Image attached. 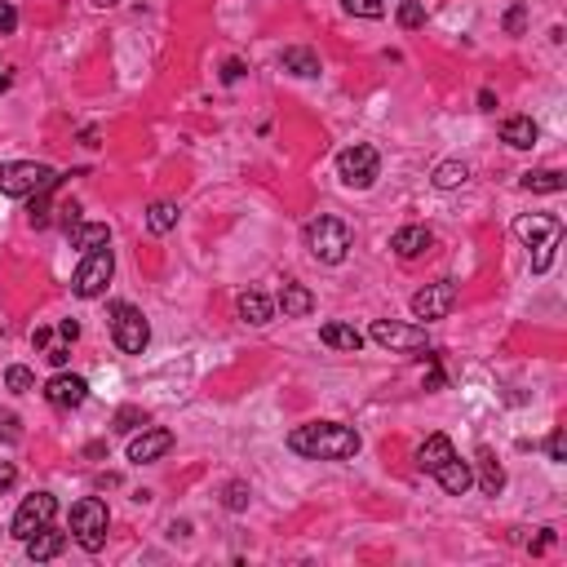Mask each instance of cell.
I'll list each match as a JSON object with an SVG mask.
<instances>
[{
  "instance_id": "obj_36",
  "label": "cell",
  "mask_w": 567,
  "mask_h": 567,
  "mask_svg": "<svg viewBox=\"0 0 567 567\" xmlns=\"http://www.w3.org/2000/svg\"><path fill=\"white\" fill-rule=\"evenodd\" d=\"M58 213H62V231L76 235V226H80V205H62Z\"/></svg>"
},
{
  "instance_id": "obj_23",
  "label": "cell",
  "mask_w": 567,
  "mask_h": 567,
  "mask_svg": "<svg viewBox=\"0 0 567 567\" xmlns=\"http://www.w3.org/2000/svg\"><path fill=\"white\" fill-rule=\"evenodd\" d=\"M279 67H284L288 76H302V80H310V76H319V53L302 50V45H293V50L279 53Z\"/></svg>"
},
{
  "instance_id": "obj_9",
  "label": "cell",
  "mask_w": 567,
  "mask_h": 567,
  "mask_svg": "<svg viewBox=\"0 0 567 567\" xmlns=\"http://www.w3.org/2000/svg\"><path fill=\"white\" fill-rule=\"evenodd\" d=\"M368 337L386 351H399V355H421L425 351V328L416 324H399V319H377L368 328Z\"/></svg>"
},
{
  "instance_id": "obj_34",
  "label": "cell",
  "mask_w": 567,
  "mask_h": 567,
  "mask_svg": "<svg viewBox=\"0 0 567 567\" xmlns=\"http://www.w3.org/2000/svg\"><path fill=\"white\" fill-rule=\"evenodd\" d=\"M523 27H527V9L515 5V9L506 14V32H510V36H523Z\"/></svg>"
},
{
  "instance_id": "obj_13",
  "label": "cell",
  "mask_w": 567,
  "mask_h": 567,
  "mask_svg": "<svg viewBox=\"0 0 567 567\" xmlns=\"http://www.w3.org/2000/svg\"><path fill=\"white\" fill-rule=\"evenodd\" d=\"M169 448H173V430H164V425H142V434L129 439V462L151 465V462H160Z\"/></svg>"
},
{
  "instance_id": "obj_6",
  "label": "cell",
  "mask_w": 567,
  "mask_h": 567,
  "mask_svg": "<svg viewBox=\"0 0 567 567\" xmlns=\"http://www.w3.org/2000/svg\"><path fill=\"white\" fill-rule=\"evenodd\" d=\"M111 337H115V346H120L124 355H142L147 342H151V324H147V315L138 306L111 302Z\"/></svg>"
},
{
  "instance_id": "obj_26",
  "label": "cell",
  "mask_w": 567,
  "mask_h": 567,
  "mask_svg": "<svg viewBox=\"0 0 567 567\" xmlns=\"http://www.w3.org/2000/svg\"><path fill=\"white\" fill-rule=\"evenodd\" d=\"M178 217H182V208L173 205V200H155V205L147 208V226H151L155 235H169V231L178 226Z\"/></svg>"
},
{
  "instance_id": "obj_19",
  "label": "cell",
  "mask_w": 567,
  "mask_h": 567,
  "mask_svg": "<svg viewBox=\"0 0 567 567\" xmlns=\"http://www.w3.org/2000/svg\"><path fill=\"white\" fill-rule=\"evenodd\" d=\"M474 470H479V488H483L488 497H497V492L506 488V470L492 457V448H479V453H474Z\"/></svg>"
},
{
  "instance_id": "obj_1",
  "label": "cell",
  "mask_w": 567,
  "mask_h": 567,
  "mask_svg": "<svg viewBox=\"0 0 567 567\" xmlns=\"http://www.w3.org/2000/svg\"><path fill=\"white\" fill-rule=\"evenodd\" d=\"M288 448L306 462H351L363 448L360 430L355 425H342V421H310V425H297L288 434Z\"/></svg>"
},
{
  "instance_id": "obj_43",
  "label": "cell",
  "mask_w": 567,
  "mask_h": 567,
  "mask_svg": "<svg viewBox=\"0 0 567 567\" xmlns=\"http://www.w3.org/2000/svg\"><path fill=\"white\" fill-rule=\"evenodd\" d=\"M50 342H53L50 328H36V333H32V346H36V351H50Z\"/></svg>"
},
{
  "instance_id": "obj_18",
  "label": "cell",
  "mask_w": 567,
  "mask_h": 567,
  "mask_svg": "<svg viewBox=\"0 0 567 567\" xmlns=\"http://www.w3.org/2000/svg\"><path fill=\"white\" fill-rule=\"evenodd\" d=\"M448 457H457V448H453V439H448V434H430V439L416 448V465H421L425 474H434V470L448 462Z\"/></svg>"
},
{
  "instance_id": "obj_40",
  "label": "cell",
  "mask_w": 567,
  "mask_h": 567,
  "mask_svg": "<svg viewBox=\"0 0 567 567\" xmlns=\"http://www.w3.org/2000/svg\"><path fill=\"white\" fill-rule=\"evenodd\" d=\"M425 390H444V372H439L434 355H430V372H425Z\"/></svg>"
},
{
  "instance_id": "obj_32",
  "label": "cell",
  "mask_w": 567,
  "mask_h": 567,
  "mask_svg": "<svg viewBox=\"0 0 567 567\" xmlns=\"http://www.w3.org/2000/svg\"><path fill=\"white\" fill-rule=\"evenodd\" d=\"M249 497H253V492H249V483H226V492H222V506L240 515V510L249 506Z\"/></svg>"
},
{
  "instance_id": "obj_7",
  "label": "cell",
  "mask_w": 567,
  "mask_h": 567,
  "mask_svg": "<svg viewBox=\"0 0 567 567\" xmlns=\"http://www.w3.org/2000/svg\"><path fill=\"white\" fill-rule=\"evenodd\" d=\"M111 275H115V258H111V249L85 253L80 266H76V275H71V293H76V297H85V302H94V297H103V293H106Z\"/></svg>"
},
{
  "instance_id": "obj_14",
  "label": "cell",
  "mask_w": 567,
  "mask_h": 567,
  "mask_svg": "<svg viewBox=\"0 0 567 567\" xmlns=\"http://www.w3.org/2000/svg\"><path fill=\"white\" fill-rule=\"evenodd\" d=\"M434 479H439V488H444L448 497H465V492L474 488V470H470V462H462V457H448V462L434 470Z\"/></svg>"
},
{
  "instance_id": "obj_45",
  "label": "cell",
  "mask_w": 567,
  "mask_h": 567,
  "mask_svg": "<svg viewBox=\"0 0 567 567\" xmlns=\"http://www.w3.org/2000/svg\"><path fill=\"white\" fill-rule=\"evenodd\" d=\"M479 106H483V111H497V94H492V89H479Z\"/></svg>"
},
{
  "instance_id": "obj_46",
  "label": "cell",
  "mask_w": 567,
  "mask_h": 567,
  "mask_svg": "<svg viewBox=\"0 0 567 567\" xmlns=\"http://www.w3.org/2000/svg\"><path fill=\"white\" fill-rule=\"evenodd\" d=\"M9 80H14V76H9V71H0V89H9Z\"/></svg>"
},
{
  "instance_id": "obj_47",
  "label": "cell",
  "mask_w": 567,
  "mask_h": 567,
  "mask_svg": "<svg viewBox=\"0 0 567 567\" xmlns=\"http://www.w3.org/2000/svg\"><path fill=\"white\" fill-rule=\"evenodd\" d=\"M94 5H98V9H111V5H115V0H94Z\"/></svg>"
},
{
  "instance_id": "obj_15",
  "label": "cell",
  "mask_w": 567,
  "mask_h": 567,
  "mask_svg": "<svg viewBox=\"0 0 567 567\" xmlns=\"http://www.w3.org/2000/svg\"><path fill=\"white\" fill-rule=\"evenodd\" d=\"M23 545H27V559H32V563H50V559H58V554L67 550V532L41 527V532H36V536H27Z\"/></svg>"
},
{
  "instance_id": "obj_22",
  "label": "cell",
  "mask_w": 567,
  "mask_h": 567,
  "mask_svg": "<svg viewBox=\"0 0 567 567\" xmlns=\"http://www.w3.org/2000/svg\"><path fill=\"white\" fill-rule=\"evenodd\" d=\"M71 244H76L80 253L111 249V226H106V222H80V226H76V235H71Z\"/></svg>"
},
{
  "instance_id": "obj_20",
  "label": "cell",
  "mask_w": 567,
  "mask_h": 567,
  "mask_svg": "<svg viewBox=\"0 0 567 567\" xmlns=\"http://www.w3.org/2000/svg\"><path fill=\"white\" fill-rule=\"evenodd\" d=\"M319 342L333 346V351H351V355H355V351L363 346V333L355 328V324H337V319H333V324L319 328Z\"/></svg>"
},
{
  "instance_id": "obj_30",
  "label": "cell",
  "mask_w": 567,
  "mask_h": 567,
  "mask_svg": "<svg viewBox=\"0 0 567 567\" xmlns=\"http://www.w3.org/2000/svg\"><path fill=\"white\" fill-rule=\"evenodd\" d=\"M138 425H147V413H142V408H120L115 421H111V430H120V434H133Z\"/></svg>"
},
{
  "instance_id": "obj_5",
  "label": "cell",
  "mask_w": 567,
  "mask_h": 567,
  "mask_svg": "<svg viewBox=\"0 0 567 567\" xmlns=\"http://www.w3.org/2000/svg\"><path fill=\"white\" fill-rule=\"evenodd\" d=\"M106 523H111V515H106V501H98V497H85L71 506V536L89 554H98L106 545Z\"/></svg>"
},
{
  "instance_id": "obj_12",
  "label": "cell",
  "mask_w": 567,
  "mask_h": 567,
  "mask_svg": "<svg viewBox=\"0 0 567 567\" xmlns=\"http://www.w3.org/2000/svg\"><path fill=\"white\" fill-rule=\"evenodd\" d=\"M45 399H50L53 408H80L85 399H89V381L85 377H76V372H53L50 381H45Z\"/></svg>"
},
{
  "instance_id": "obj_11",
  "label": "cell",
  "mask_w": 567,
  "mask_h": 567,
  "mask_svg": "<svg viewBox=\"0 0 567 567\" xmlns=\"http://www.w3.org/2000/svg\"><path fill=\"white\" fill-rule=\"evenodd\" d=\"M457 306V284L453 279H439V284H425L413 297V315L416 319H444Z\"/></svg>"
},
{
  "instance_id": "obj_37",
  "label": "cell",
  "mask_w": 567,
  "mask_h": 567,
  "mask_svg": "<svg viewBox=\"0 0 567 567\" xmlns=\"http://www.w3.org/2000/svg\"><path fill=\"white\" fill-rule=\"evenodd\" d=\"M550 462H567V434L563 430L550 434Z\"/></svg>"
},
{
  "instance_id": "obj_8",
  "label": "cell",
  "mask_w": 567,
  "mask_h": 567,
  "mask_svg": "<svg viewBox=\"0 0 567 567\" xmlns=\"http://www.w3.org/2000/svg\"><path fill=\"white\" fill-rule=\"evenodd\" d=\"M377 169H381V155L368 142H355V147H346V151L337 155V178L346 187H355V191H368L377 182Z\"/></svg>"
},
{
  "instance_id": "obj_3",
  "label": "cell",
  "mask_w": 567,
  "mask_h": 567,
  "mask_svg": "<svg viewBox=\"0 0 567 567\" xmlns=\"http://www.w3.org/2000/svg\"><path fill=\"white\" fill-rule=\"evenodd\" d=\"M58 182H62V173H53L50 164H36V160L0 164V196H9V200H32L41 191H53Z\"/></svg>"
},
{
  "instance_id": "obj_21",
  "label": "cell",
  "mask_w": 567,
  "mask_h": 567,
  "mask_svg": "<svg viewBox=\"0 0 567 567\" xmlns=\"http://www.w3.org/2000/svg\"><path fill=\"white\" fill-rule=\"evenodd\" d=\"M279 310H284V319H306L315 310V293L306 284H284L279 288Z\"/></svg>"
},
{
  "instance_id": "obj_42",
  "label": "cell",
  "mask_w": 567,
  "mask_h": 567,
  "mask_svg": "<svg viewBox=\"0 0 567 567\" xmlns=\"http://www.w3.org/2000/svg\"><path fill=\"white\" fill-rule=\"evenodd\" d=\"M58 333H62V342H76V337H80V324H76V319H62Z\"/></svg>"
},
{
  "instance_id": "obj_4",
  "label": "cell",
  "mask_w": 567,
  "mask_h": 567,
  "mask_svg": "<svg viewBox=\"0 0 567 567\" xmlns=\"http://www.w3.org/2000/svg\"><path fill=\"white\" fill-rule=\"evenodd\" d=\"M306 249H310V258L328 261V266L346 261V253H351V226H346L342 217H333V213L310 217L306 222Z\"/></svg>"
},
{
  "instance_id": "obj_33",
  "label": "cell",
  "mask_w": 567,
  "mask_h": 567,
  "mask_svg": "<svg viewBox=\"0 0 567 567\" xmlns=\"http://www.w3.org/2000/svg\"><path fill=\"white\" fill-rule=\"evenodd\" d=\"M0 439H5V444H18V439H23V421H18V413H0Z\"/></svg>"
},
{
  "instance_id": "obj_29",
  "label": "cell",
  "mask_w": 567,
  "mask_h": 567,
  "mask_svg": "<svg viewBox=\"0 0 567 567\" xmlns=\"http://www.w3.org/2000/svg\"><path fill=\"white\" fill-rule=\"evenodd\" d=\"M399 27H404V32L425 27V5H421V0H404V5H399Z\"/></svg>"
},
{
  "instance_id": "obj_24",
  "label": "cell",
  "mask_w": 567,
  "mask_h": 567,
  "mask_svg": "<svg viewBox=\"0 0 567 567\" xmlns=\"http://www.w3.org/2000/svg\"><path fill=\"white\" fill-rule=\"evenodd\" d=\"M567 187V178L559 169H532V173H523V191H532V196H559Z\"/></svg>"
},
{
  "instance_id": "obj_17",
  "label": "cell",
  "mask_w": 567,
  "mask_h": 567,
  "mask_svg": "<svg viewBox=\"0 0 567 567\" xmlns=\"http://www.w3.org/2000/svg\"><path fill=\"white\" fill-rule=\"evenodd\" d=\"M430 244H434L430 226H399V231L390 235V249H395L399 258H421Z\"/></svg>"
},
{
  "instance_id": "obj_39",
  "label": "cell",
  "mask_w": 567,
  "mask_h": 567,
  "mask_svg": "<svg viewBox=\"0 0 567 567\" xmlns=\"http://www.w3.org/2000/svg\"><path fill=\"white\" fill-rule=\"evenodd\" d=\"M45 360H50L53 368H67V363H71V351H67V346H50V351H45Z\"/></svg>"
},
{
  "instance_id": "obj_28",
  "label": "cell",
  "mask_w": 567,
  "mask_h": 567,
  "mask_svg": "<svg viewBox=\"0 0 567 567\" xmlns=\"http://www.w3.org/2000/svg\"><path fill=\"white\" fill-rule=\"evenodd\" d=\"M5 386H9L14 395H27V390L36 386V377H32V368H23V363H9V368H5Z\"/></svg>"
},
{
  "instance_id": "obj_27",
  "label": "cell",
  "mask_w": 567,
  "mask_h": 567,
  "mask_svg": "<svg viewBox=\"0 0 567 567\" xmlns=\"http://www.w3.org/2000/svg\"><path fill=\"white\" fill-rule=\"evenodd\" d=\"M465 178H470V169H465L462 160H444V164L434 169V187H439V191H457Z\"/></svg>"
},
{
  "instance_id": "obj_2",
  "label": "cell",
  "mask_w": 567,
  "mask_h": 567,
  "mask_svg": "<svg viewBox=\"0 0 567 567\" xmlns=\"http://www.w3.org/2000/svg\"><path fill=\"white\" fill-rule=\"evenodd\" d=\"M515 235L527 249H536L532 253V270L545 275L550 261H554V249L563 244V222L550 217V213H523V217H515Z\"/></svg>"
},
{
  "instance_id": "obj_25",
  "label": "cell",
  "mask_w": 567,
  "mask_h": 567,
  "mask_svg": "<svg viewBox=\"0 0 567 567\" xmlns=\"http://www.w3.org/2000/svg\"><path fill=\"white\" fill-rule=\"evenodd\" d=\"M235 310H240V319H244V324H270V315H275V302H270L266 293H244Z\"/></svg>"
},
{
  "instance_id": "obj_35",
  "label": "cell",
  "mask_w": 567,
  "mask_h": 567,
  "mask_svg": "<svg viewBox=\"0 0 567 567\" xmlns=\"http://www.w3.org/2000/svg\"><path fill=\"white\" fill-rule=\"evenodd\" d=\"M14 27H18V9L9 0H0V36H9Z\"/></svg>"
},
{
  "instance_id": "obj_10",
  "label": "cell",
  "mask_w": 567,
  "mask_h": 567,
  "mask_svg": "<svg viewBox=\"0 0 567 567\" xmlns=\"http://www.w3.org/2000/svg\"><path fill=\"white\" fill-rule=\"evenodd\" d=\"M53 515H58V501H53L50 492H32V497L18 506V515H14V536H18V541L36 536L41 527L53 523Z\"/></svg>"
},
{
  "instance_id": "obj_16",
  "label": "cell",
  "mask_w": 567,
  "mask_h": 567,
  "mask_svg": "<svg viewBox=\"0 0 567 567\" xmlns=\"http://www.w3.org/2000/svg\"><path fill=\"white\" fill-rule=\"evenodd\" d=\"M536 138H541V129H536L532 115H510V120H501V142H506V147L527 151V147H536Z\"/></svg>"
},
{
  "instance_id": "obj_44",
  "label": "cell",
  "mask_w": 567,
  "mask_h": 567,
  "mask_svg": "<svg viewBox=\"0 0 567 567\" xmlns=\"http://www.w3.org/2000/svg\"><path fill=\"white\" fill-rule=\"evenodd\" d=\"M550 541H554V532H550V527H541V536H536V541H532V550H536V554H541V550H550Z\"/></svg>"
},
{
  "instance_id": "obj_41",
  "label": "cell",
  "mask_w": 567,
  "mask_h": 567,
  "mask_svg": "<svg viewBox=\"0 0 567 567\" xmlns=\"http://www.w3.org/2000/svg\"><path fill=\"white\" fill-rule=\"evenodd\" d=\"M14 479H18L14 462H0V492H9V488H14Z\"/></svg>"
},
{
  "instance_id": "obj_38",
  "label": "cell",
  "mask_w": 567,
  "mask_h": 567,
  "mask_svg": "<svg viewBox=\"0 0 567 567\" xmlns=\"http://www.w3.org/2000/svg\"><path fill=\"white\" fill-rule=\"evenodd\" d=\"M240 76H244V62H240V58H226V62H222V80H226V85H235Z\"/></svg>"
},
{
  "instance_id": "obj_31",
  "label": "cell",
  "mask_w": 567,
  "mask_h": 567,
  "mask_svg": "<svg viewBox=\"0 0 567 567\" xmlns=\"http://www.w3.org/2000/svg\"><path fill=\"white\" fill-rule=\"evenodd\" d=\"M342 9L355 14V18H381V14H386V0H342Z\"/></svg>"
}]
</instances>
